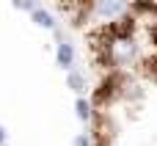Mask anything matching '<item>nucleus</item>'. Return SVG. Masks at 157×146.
Listing matches in <instances>:
<instances>
[{
	"mask_svg": "<svg viewBox=\"0 0 157 146\" xmlns=\"http://www.w3.org/2000/svg\"><path fill=\"white\" fill-rule=\"evenodd\" d=\"M55 61H58V66H61V69H69V72H72V66H75V47H72L69 41H58Z\"/></svg>",
	"mask_w": 157,
	"mask_h": 146,
	"instance_id": "1",
	"label": "nucleus"
},
{
	"mask_svg": "<svg viewBox=\"0 0 157 146\" xmlns=\"http://www.w3.org/2000/svg\"><path fill=\"white\" fill-rule=\"evenodd\" d=\"M30 19L39 25V28H47V30H55V17L47 11V8H36L33 14H30Z\"/></svg>",
	"mask_w": 157,
	"mask_h": 146,
	"instance_id": "2",
	"label": "nucleus"
},
{
	"mask_svg": "<svg viewBox=\"0 0 157 146\" xmlns=\"http://www.w3.org/2000/svg\"><path fill=\"white\" fill-rule=\"evenodd\" d=\"M75 113H77L80 121H91V119H94V108H91V102L83 99V97H77V102H75Z\"/></svg>",
	"mask_w": 157,
	"mask_h": 146,
	"instance_id": "3",
	"label": "nucleus"
},
{
	"mask_svg": "<svg viewBox=\"0 0 157 146\" xmlns=\"http://www.w3.org/2000/svg\"><path fill=\"white\" fill-rule=\"evenodd\" d=\"M66 83H69V88H72L75 94H83V91H86V77H83L77 69H72V72L66 75Z\"/></svg>",
	"mask_w": 157,
	"mask_h": 146,
	"instance_id": "4",
	"label": "nucleus"
},
{
	"mask_svg": "<svg viewBox=\"0 0 157 146\" xmlns=\"http://www.w3.org/2000/svg\"><path fill=\"white\" fill-rule=\"evenodd\" d=\"M72 146H91V138H88L86 133H80V135H75V141H72Z\"/></svg>",
	"mask_w": 157,
	"mask_h": 146,
	"instance_id": "5",
	"label": "nucleus"
},
{
	"mask_svg": "<svg viewBox=\"0 0 157 146\" xmlns=\"http://www.w3.org/2000/svg\"><path fill=\"white\" fill-rule=\"evenodd\" d=\"M3 141H6V135H3V127H0V146H3Z\"/></svg>",
	"mask_w": 157,
	"mask_h": 146,
	"instance_id": "6",
	"label": "nucleus"
}]
</instances>
